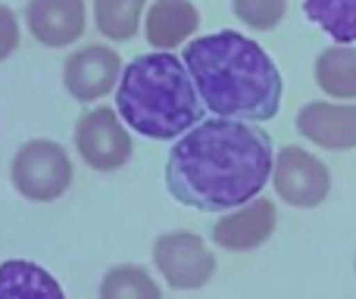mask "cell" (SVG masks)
<instances>
[{
	"label": "cell",
	"mask_w": 356,
	"mask_h": 299,
	"mask_svg": "<svg viewBox=\"0 0 356 299\" xmlns=\"http://www.w3.org/2000/svg\"><path fill=\"white\" fill-rule=\"evenodd\" d=\"M119 75H122V60L116 50L104 44H88L69 53L63 62V85L72 94V100H81V103L106 97L119 85Z\"/></svg>",
	"instance_id": "ba28073f"
},
{
	"label": "cell",
	"mask_w": 356,
	"mask_h": 299,
	"mask_svg": "<svg viewBox=\"0 0 356 299\" xmlns=\"http://www.w3.org/2000/svg\"><path fill=\"white\" fill-rule=\"evenodd\" d=\"M232 10L253 31H272L288 12V0H232Z\"/></svg>",
	"instance_id": "ac0fdd59"
},
{
	"label": "cell",
	"mask_w": 356,
	"mask_h": 299,
	"mask_svg": "<svg viewBox=\"0 0 356 299\" xmlns=\"http://www.w3.org/2000/svg\"><path fill=\"white\" fill-rule=\"evenodd\" d=\"M303 16L341 47L356 44V0H303Z\"/></svg>",
	"instance_id": "9a60e30c"
},
{
	"label": "cell",
	"mask_w": 356,
	"mask_h": 299,
	"mask_svg": "<svg viewBox=\"0 0 356 299\" xmlns=\"http://www.w3.org/2000/svg\"><path fill=\"white\" fill-rule=\"evenodd\" d=\"M188 69L200 103L219 119L269 122L282 106L284 81L275 60L241 31L203 35L184 47Z\"/></svg>",
	"instance_id": "7a4b0ae2"
},
{
	"label": "cell",
	"mask_w": 356,
	"mask_h": 299,
	"mask_svg": "<svg viewBox=\"0 0 356 299\" xmlns=\"http://www.w3.org/2000/svg\"><path fill=\"white\" fill-rule=\"evenodd\" d=\"M72 159L63 144L35 137L16 150L10 162V181L22 200L29 203H54L72 187Z\"/></svg>",
	"instance_id": "277c9868"
},
{
	"label": "cell",
	"mask_w": 356,
	"mask_h": 299,
	"mask_svg": "<svg viewBox=\"0 0 356 299\" xmlns=\"http://www.w3.org/2000/svg\"><path fill=\"white\" fill-rule=\"evenodd\" d=\"M272 137L234 119H207L184 131L166 159V190L200 212H228L263 194L272 178Z\"/></svg>",
	"instance_id": "6da1fadb"
},
{
	"label": "cell",
	"mask_w": 356,
	"mask_h": 299,
	"mask_svg": "<svg viewBox=\"0 0 356 299\" xmlns=\"http://www.w3.org/2000/svg\"><path fill=\"white\" fill-rule=\"evenodd\" d=\"M269 181L275 184V194L294 209H316L332 194L328 165L309 150L294 147V144H288L284 150L275 153Z\"/></svg>",
	"instance_id": "5b68a950"
},
{
	"label": "cell",
	"mask_w": 356,
	"mask_h": 299,
	"mask_svg": "<svg viewBox=\"0 0 356 299\" xmlns=\"http://www.w3.org/2000/svg\"><path fill=\"white\" fill-rule=\"evenodd\" d=\"M0 299H66L60 281L29 259L0 262Z\"/></svg>",
	"instance_id": "4fadbf2b"
},
{
	"label": "cell",
	"mask_w": 356,
	"mask_h": 299,
	"mask_svg": "<svg viewBox=\"0 0 356 299\" xmlns=\"http://www.w3.org/2000/svg\"><path fill=\"white\" fill-rule=\"evenodd\" d=\"M147 0H94V25L110 41H131L141 28Z\"/></svg>",
	"instance_id": "2e32d148"
},
{
	"label": "cell",
	"mask_w": 356,
	"mask_h": 299,
	"mask_svg": "<svg viewBox=\"0 0 356 299\" xmlns=\"http://www.w3.org/2000/svg\"><path fill=\"white\" fill-rule=\"evenodd\" d=\"M316 85L334 100H356V47H328L316 60Z\"/></svg>",
	"instance_id": "5bb4252c"
},
{
	"label": "cell",
	"mask_w": 356,
	"mask_h": 299,
	"mask_svg": "<svg viewBox=\"0 0 356 299\" xmlns=\"http://www.w3.org/2000/svg\"><path fill=\"white\" fill-rule=\"evenodd\" d=\"M100 299H163V290L144 265H113L100 281Z\"/></svg>",
	"instance_id": "e0dca14e"
},
{
	"label": "cell",
	"mask_w": 356,
	"mask_h": 299,
	"mask_svg": "<svg viewBox=\"0 0 356 299\" xmlns=\"http://www.w3.org/2000/svg\"><path fill=\"white\" fill-rule=\"evenodd\" d=\"M19 37H22V31H19L16 12H13L6 3H0V62L10 60V56L19 50Z\"/></svg>",
	"instance_id": "d6986e66"
},
{
	"label": "cell",
	"mask_w": 356,
	"mask_h": 299,
	"mask_svg": "<svg viewBox=\"0 0 356 299\" xmlns=\"http://www.w3.org/2000/svg\"><path fill=\"white\" fill-rule=\"evenodd\" d=\"M275 225H278L275 203L259 194L257 200L222 215L213 225V240L216 246H222L228 253H250L275 234Z\"/></svg>",
	"instance_id": "9c48e42d"
},
{
	"label": "cell",
	"mask_w": 356,
	"mask_h": 299,
	"mask_svg": "<svg viewBox=\"0 0 356 299\" xmlns=\"http://www.w3.org/2000/svg\"><path fill=\"white\" fill-rule=\"evenodd\" d=\"M116 112L150 141H172L203 122V103L184 62L169 50L135 56L116 85Z\"/></svg>",
	"instance_id": "3957f363"
},
{
	"label": "cell",
	"mask_w": 356,
	"mask_h": 299,
	"mask_svg": "<svg viewBox=\"0 0 356 299\" xmlns=\"http://www.w3.org/2000/svg\"><path fill=\"white\" fill-rule=\"evenodd\" d=\"M75 150L85 159V165L110 175L129 162L135 144L119 112L110 106H97V110H88L75 125Z\"/></svg>",
	"instance_id": "8992f818"
},
{
	"label": "cell",
	"mask_w": 356,
	"mask_h": 299,
	"mask_svg": "<svg viewBox=\"0 0 356 299\" xmlns=\"http://www.w3.org/2000/svg\"><path fill=\"white\" fill-rule=\"evenodd\" d=\"M297 131L322 150L356 147V103H328L313 100L297 112Z\"/></svg>",
	"instance_id": "8fae6325"
},
{
	"label": "cell",
	"mask_w": 356,
	"mask_h": 299,
	"mask_svg": "<svg viewBox=\"0 0 356 299\" xmlns=\"http://www.w3.org/2000/svg\"><path fill=\"white\" fill-rule=\"evenodd\" d=\"M200 28V12L191 0H154L144 19L147 44L156 50H172Z\"/></svg>",
	"instance_id": "7c38bea8"
},
{
	"label": "cell",
	"mask_w": 356,
	"mask_h": 299,
	"mask_svg": "<svg viewBox=\"0 0 356 299\" xmlns=\"http://www.w3.org/2000/svg\"><path fill=\"white\" fill-rule=\"evenodd\" d=\"M25 25L31 37L44 47H72L85 35V0H29L25 3Z\"/></svg>",
	"instance_id": "30bf717a"
},
{
	"label": "cell",
	"mask_w": 356,
	"mask_h": 299,
	"mask_svg": "<svg viewBox=\"0 0 356 299\" xmlns=\"http://www.w3.org/2000/svg\"><path fill=\"white\" fill-rule=\"evenodd\" d=\"M154 265L175 290H203L216 275V256L207 240L191 231H169L156 237Z\"/></svg>",
	"instance_id": "52a82bcc"
}]
</instances>
